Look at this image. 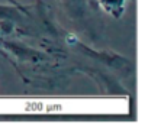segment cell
I'll use <instances>...</instances> for the list:
<instances>
[{"instance_id": "cell-5", "label": "cell", "mask_w": 148, "mask_h": 133, "mask_svg": "<svg viewBox=\"0 0 148 133\" xmlns=\"http://www.w3.org/2000/svg\"><path fill=\"white\" fill-rule=\"evenodd\" d=\"M0 28L5 33H12L13 32V22L12 20H0Z\"/></svg>"}, {"instance_id": "cell-2", "label": "cell", "mask_w": 148, "mask_h": 133, "mask_svg": "<svg viewBox=\"0 0 148 133\" xmlns=\"http://www.w3.org/2000/svg\"><path fill=\"white\" fill-rule=\"evenodd\" d=\"M95 5H97L103 12L109 13L110 16L119 19L125 13L128 0H92Z\"/></svg>"}, {"instance_id": "cell-1", "label": "cell", "mask_w": 148, "mask_h": 133, "mask_svg": "<svg viewBox=\"0 0 148 133\" xmlns=\"http://www.w3.org/2000/svg\"><path fill=\"white\" fill-rule=\"evenodd\" d=\"M0 45H3L5 48L10 49L15 55H18L21 58V61H29V62H39L42 59H45V55L35 51V49H28L25 46H21V45H16L13 42H6V41H2Z\"/></svg>"}, {"instance_id": "cell-6", "label": "cell", "mask_w": 148, "mask_h": 133, "mask_svg": "<svg viewBox=\"0 0 148 133\" xmlns=\"http://www.w3.org/2000/svg\"><path fill=\"white\" fill-rule=\"evenodd\" d=\"M0 55H2V56H3V58H6V59H9V62H10V64H12V65H13V66H15V68H16V71H18V73H19V74H21V77H22V78H23V81H26V78H25V77H23V75H22V73H21V70H19V68H18V65H16V62H13V59H12V56H10V55H9V54H8V52H5V51H3V49H2V48H0Z\"/></svg>"}, {"instance_id": "cell-7", "label": "cell", "mask_w": 148, "mask_h": 133, "mask_svg": "<svg viewBox=\"0 0 148 133\" xmlns=\"http://www.w3.org/2000/svg\"><path fill=\"white\" fill-rule=\"evenodd\" d=\"M9 2H10L12 5H15V6H21V5H19L18 2H16V0H9Z\"/></svg>"}, {"instance_id": "cell-4", "label": "cell", "mask_w": 148, "mask_h": 133, "mask_svg": "<svg viewBox=\"0 0 148 133\" xmlns=\"http://www.w3.org/2000/svg\"><path fill=\"white\" fill-rule=\"evenodd\" d=\"M62 3H65V6H68L71 10H77L79 13H82L83 7H84V0H61Z\"/></svg>"}, {"instance_id": "cell-3", "label": "cell", "mask_w": 148, "mask_h": 133, "mask_svg": "<svg viewBox=\"0 0 148 133\" xmlns=\"http://www.w3.org/2000/svg\"><path fill=\"white\" fill-rule=\"evenodd\" d=\"M28 9L23 6H3L0 5V20H21L22 16H28Z\"/></svg>"}]
</instances>
